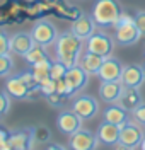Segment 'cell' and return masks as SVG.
Listing matches in <instances>:
<instances>
[{
	"instance_id": "9",
	"label": "cell",
	"mask_w": 145,
	"mask_h": 150,
	"mask_svg": "<svg viewBox=\"0 0 145 150\" xmlns=\"http://www.w3.org/2000/svg\"><path fill=\"white\" fill-rule=\"evenodd\" d=\"M99 137L91 133L89 130H80L70 137V149L74 150H94L97 147Z\"/></svg>"
},
{
	"instance_id": "24",
	"label": "cell",
	"mask_w": 145,
	"mask_h": 150,
	"mask_svg": "<svg viewBox=\"0 0 145 150\" xmlns=\"http://www.w3.org/2000/svg\"><path fill=\"white\" fill-rule=\"evenodd\" d=\"M68 72V67L62 62V60H53V65H51V70H50V75L53 80H60L63 79Z\"/></svg>"
},
{
	"instance_id": "8",
	"label": "cell",
	"mask_w": 145,
	"mask_h": 150,
	"mask_svg": "<svg viewBox=\"0 0 145 150\" xmlns=\"http://www.w3.org/2000/svg\"><path fill=\"white\" fill-rule=\"evenodd\" d=\"M72 109L77 112L84 121H89L97 114L99 104H97V101L92 96H79L77 99L72 103Z\"/></svg>"
},
{
	"instance_id": "26",
	"label": "cell",
	"mask_w": 145,
	"mask_h": 150,
	"mask_svg": "<svg viewBox=\"0 0 145 150\" xmlns=\"http://www.w3.org/2000/svg\"><path fill=\"white\" fill-rule=\"evenodd\" d=\"M57 92H60L62 96H65V97H70V96H74V94L77 92L72 85L67 82V79L63 77V79H60L57 80Z\"/></svg>"
},
{
	"instance_id": "4",
	"label": "cell",
	"mask_w": 145,
	"mask_h": 150,
	"mask_svg": "<svg viewBox=\"0 0 145 150\" xmlns=\"http://www.w3.org/2000/svg\"><path fill=\"white\" fill-rule=\"evenodd\" d=\"M140 125V123H138ZM137 123H125L121 126V131H120V142L118 145L123 147V149H140V143L144 140V131L138 126Z\"/></svg>"
},
{
	"instance_id": "16",
	"label": "cell",
	"mask_w": 145,
	"mask_h": 150,
	"mask_svg": "<svg viewBox=\"0 0 145 150\" xmlns=\"http://www.w3.org/2000/svg\"><path fill=\"white\" fill-rule=\"evenodd\" d=\"M34 140L33 130H19L10 133L9 137V149L10 150H26L31 149V142Z\"/></svg>"
},
{
	"instance_id": "14",
	"label": "cell",
	"mask_w": 145,
	"mask_h": 150,
	"mask_svg": "<svg viewBox=\"0 0 145 150\" xmlns=\"http://www.w3.org/2000/svg\"><path fill=\"white\" fill-rule=\"evenodd\" d=\"M121 82L125 87H140L145 82V70L140 65H125L121 74Z\"/></svg>"
},
{
	"instance_id": "10",
	"label": "cell",
	"mask_w": 145,
	"mask_h": 150,
	"mask_svg": "<svg viewBox=\"0 0 145 150\" xmlns=\"http://www.w3.org/2000/svg\"><path fill=\"white\" fill-rule=\"evenodd\" d=\"M123 89H125V84L121 80H103L101 85H99V96L104 103H118L121 94H123Z\"/></svg>"
},
{
	"instance_id": "17",
	"label": "cell",
	"mask_w": 145,
	"mask_h": 150,
	"mask_svg": "<svg viewBox=\"0 0 145 150\" xmlns=\"http://www.w3.org/2000/svg\"><path fill=\"white\" fill-rule=\"evenodd\" d=\"M34 45H36V41L31 33H17L12 36V51L21 56H24L29 50H33Z\"/></svg>"
},
{
	"instance_id": "19",
	"label": "cell",
	"mask_w": 145,
	"mask_h": 150,
	"mask_svg": "<svg viewBox=\"0 0 145 150\" xmlns=\"http://www.w3.org/2000/svg\"><path fill=\"white\" fill-rule=\"evenodd\" d=\"M103 116H104V121L115 123V125H120V126H123L130 120L128 109H125L123 106H108L103 112Z\"/></svg>"
},
{
	"instance_id": "36",
	"label": "cell",
	"mask_w": 145,
	"mask_h": 150,
	"mask_svg": "<svg viewBox=\"0 0 145 150\" xmlns=\"http://www.w3.org/2000/svg\"><path fill=\"white\" fill-rule=\"evenodd\" d=\"M144 70H145V65H144Z\"/></svg>"
},
{
	"instance_id": "11",
	"label": "cell",
	"mask_w": 145,
	"mask_h": 150,
	"mask_svg": "<svg viewBox=\"0 0 145 150\" xmlns=\"http://www.w3.org/2000/svg\"><path fill=\"white\" fill-rule=\"evenodd\" d=\"M121 74H123V65L116 60V58H111V56H106L104 62H103V67L99 68V74L97 77L101 80H121Z\"/></svg>"
},
{
	"instance_id": "22",
	"label": "cell",
	"mask_w": 145,
	"mask_h": 150,
	"mask_svg": "<svg viewBox=\"0 0 145 150\" xmlns=\"http://www.w3.org/2000/svg\"><path fill=\"white\" fill-rule=\"evenodd\" d=\"M51 65H53V60H50V58H45V60H41V62H38V63L31 65V70L34 72L36 79H38V82H41V80H45V79L51 77V75H50Z\"/></svg>"
},
{
	"instance_id": "28",
	"label": "cell",
	"mask_w": 145,
	"mask_h": 150,
	"mask_svg": "<svg viewBox=\"0 0 145 150\" xmlns=\"http://www.w3.org/2000/svg\"><path fill=\"white\" fill-rule=\"evenodd\" d=\"M12 51V38L7 36L5 31L0 33V55H7Z\"/></svg>"
},
{
	"instance_id": "29",
	"label": "cell",
	"mask_w": 145,
	"mask_h": 150,
	"mask_svg": "<svg viewBox=\"0 0 145 150\" xmlns=\"http://www.w3.org/2000/svg\"><path fill=\"white\" fill-rule=\"evenodd\" d=\"M33 137H34V140L38 142H48L50 140V131L45 128V126H41V128H33Z\"/></svg>"
},
{
	"instance_id": "30",
	"label": "cell",
	"mask_w": 145,
	"mask_h": 150,
	"mask_svg": "<svg viewBox=\"0 0 145 150\" xmlns=\"http://www.w3.org/2000/svg\"><path fill=\"white\" fill-rule=\"evenodd\" d=\"M133 114V120L137 123H140V125H145V103H142L140 106H137L135 109L132 111Z\"/></svg>"
},
{
	"instance_id": "32",
	"label": "cell",
	"mask_w": 145,
	"mask_h": 150,
	"mask_svg": "<svg viewBox=\"0 0 145 150\" xmlns=\"http://www.w3.org/2000/svg\"><path fill=\"white\" fill-rule=\"evenodd\" d=\"M63 97H65V96H62V94L60 92H57V91H55V92H51L50 94V96H46V99H48V103L51 104V106H62V104H63Z\"/></svg>"
},
{
	"instance_id": "18",
	"label": "cell",
	"mask_w": 145,
	"mask_h": 150,
	"mask_svg": "<svg viewBox=\"0 0 145 150\" xmlns=\"http://www.w3.org/2000/svg\"><path fill=\"white\" fill-rule=\"evenodd\" d=\"M65 79H67V82L72 85L75 91H80V89H84L87 85V82H89V74H87L80 65H74V67L68 68Z\"/></svg>"
},
{
	"instance_id": "31",
	"label": "cell",
	"mask_w": 145,
	"mask_h": 150,
	"mask_svg": "<svg viewBox=\"0 0 145 150\" xmlns=\"http://www.w3.org/2000/svg\"><path fill=\"white\" fill-rule=\"evenodd\" d=\"M10 94L7 91H4V92L0 94V112L2 114H7L9 112V108H10Z\"/></svg>"
},
{
	"instance_id": "3",
	"label": "cell",
	"mask_w": 145,
	"mask_h": 150,
	"mask_svg": "<svg viewBox=\"0 0 145 150\" xmlns=\"http://www.w3.org/2000/svg\"><path fill=\"white\" fill-rule=\"evenodd\" d=\"M121 5L118 0H96L92 7V17L99 28L115 26L121 16Z\"/></svg>"
},
{
	"instance_id": "35",
	"label": "cell",
	"mask_w": 145,
	"mask_h": 150,
	"mask_svg": "<svg viewBox=\"0 0 145 150\" xmlns=\"http://www.w3.org/2000/svg\"><path fill=\"white\" fill-rule=\"evenodd\" d=\"M140 149L145 150V137H144V140H142V143H140Z\"/></svg>"
},
{
	"instance_id": "12",
	"label": "cell",
	"mask_w": 145,
	"mask_h": 150,
	"mask_svg": "<svg viewBox=\"0 0 145 150\" xmlns=\"http://www.w3.org/2000/svg\"><path fill=\"white\" fill-rule=\"evenodd\" d=\"M120 131H121V126L120 125H115V123L109 121H103L97 128V137H99V142L104 143L108 147H113L120 142Z\"/></svg>"
},
{
	"instance_id": "5",
	"label": "cell",
	"mask_w": 145,
	"mask_h": 150,
	"mask_svg": "<svg viewBox=\"0 0 145 150\" xmlns=\"http://www.w3.org/2000/svg\"><path fill=\"white\" fill-rule=\"evenodd\" d=\"M87 51L91 53H96V55H101V56H111L113 53V48H115V43H113V38L104 34V33H99L96 31L94 34L87 38Z\"/></svg>"
},
{
	"instance_id": "34",
	"label": "cell",
	"mask_w": 145,
	"mask_h": 150,
	"mask_svg": "<svg viewBox=\"0 0 145 150\" xmlns=\"http://www.w3.org/2000/svg\"><path fill=\"white\" fill-rule=\"evenodd\" d=\"M135 22H137V26L140 28V31L145 34V10H140V12L135 14Z\"/></svg>"
},
{
	"instance_id": "25",
	"label": "cell",
	"mask_w": 145,
	"mask_h": 150,
	"mask_svg": "<svg viewBox=\"0 0 145 150\" xmlns=\"http://www.w3.org/2000/svg\"><path fill=\"white\" fill-rule=\"evenodd\" d=\"M12 68H14V62H12L9 53L7 55H0V75L7 77L12 72Z\"/></svg>"
},
{
	"instance_id": "2",
	"label": "cell",
	"mask_w": 145,
	"mask_h": 150,
	"mask_svg": "<svg viewBox=\"0 0 145 150\" xmlns=\"http://www.w3.org/2000/svg\"><path fill=\"white\" fill-rule=\"evenodd\" d=\"M144 33L135 22V16H130L128 12H121L120 19L115 24V39L121 46H132L135 45Z\"/></svg>"
},
{
	"instance_id": "6",
	"label": "cell",
	"mask_w": 145,
	"mask_h": 150,
	"mask_svg": "<svg viewBox=\"0 0 145 150\" xmlns=\"http://www.w3.org/2000/svg\"><path fill=\"white\" fill-rule=\"evenodd\" d=\"M31 34L34 38L36 45L50 46V45H53V43L57 41L58 31L50 21H38V22L33 26V29H31Z\"/></svg>"
},
{
	"instance_id": "15",
	"label": "cell",
	"mask_w": 145,
	"mask_h": 150,
	"mask_svg": "<svg viewBox=\"0 0 145 150\" xmlns=\"http://www.w3.org/2000/svg\"><path fill=\"white\" fill-rule=\"evenodd\" d=\"M5 91L10 94V97H14V99H26L31 96V89H29L28 85L22 82V79H21L19 75H12L7 79V82H5Z\"/></svg>"
},
{
	"instance_id": "20",
	"label": "cell",
	"mask_w": 145,
	"mask_h": 150,
	"mask_svg": "<svg viewBox=\"0 0 145 150\" xmlns=\"http://www.w3.org/2000/svg\"><path fill=\"white\" fill-rule=\"evenodd\" d=\"M118 103H120V106H123L125 109L133 111L137 106L142 104V96H140V92H138L137 87H125Z\"/></svg>"
},
{
	"instance_id": "7",
	"label": "cell",
	"mask_w": 145,
	"mask_h": 150,
	"mask_svg": "<svg viewBox=\"0 0 145 150\" xmlns=\"http://www.w3.org/2000/svg\"><path fill=\"white\" fill-rule=\"evenodd\" d=\"M82 118L79 116L77 112L74 111H63L58 114L57 118V126L58 130L62 131L63 135H67V137H72L74 133H77L80 128H82Z\"/></svg>"
},
{
	"instance_id": "27",
	"label": "cell",
	"mask_w": 145,
	"mask_h": 150,
	"mask_svg": "<svg viewBox=\"0 0 145 150\" xmlns=\"http://www.w3.org/2000/svg\"><path fill=\"white\" fill-rule=\"evenodd\" d=\"M55 91H57V80H53L51 77H48V79H45V80L39 82V92L41 94L50 96V94L55 92Z\"/></svg>"
},
{
	"instance_id": "13",
	"label": "cell",
	"mask_w": 145,
	"mask_h": 150,
	"mask_svg": "<svg viewBox=\"0 0 145 150\" xmlns=\"http://www.w3.org/2000/svg\"><path fill=\"white\" fill-rule=\"evenodd\" d=\"M96 21H94V17L92 16H79L75 21H74V24H72V28H70V31L75 34V36H79L80 39H87V38L91 36V34H94L96 33Z\"/></svg>"
},
{
	"instance_id": "21",
	"label": "cell",
	"mask_w": 145,
	"mask_h": 150,
	"mask_svg": "<svg viewBox=\"0 0 145 150\" xmlns=\"http://www.w3.org/2000/svg\"><path fill=\"white\" fill-rule=\"evenodd\" d=\"M103 62H104V56L87 51L86 55L79 60V65L82 67L89 75H94V74L97 75V74H99V68L103 67Z\"/></svg>"
},
{
	"instance_id": "33",
	"label": "cell",
	"mask_w": 145,
	"mask_h": 150,
	"mask_svg": "<svg viewBox=\"0 0 145 150\" xmlns=\"http://www.w3.org/2000/svg\"><path fill=\"white\" fill-rule=\"evenodd\" d=\"M9 137H10V133L7 130H0V149L10 150L9 149Z\"/></svg>"
},
{
	"instance_id": "23",
	"label": "cell",
	"mask_w": 145,
	"mask_h": 150,
	"mask_svg": "<svg viewBox=\"0 0 145 150\" xmlns=\"http://www.w3.org/2000/svg\"><path fill=\"white\" fill-rule=\"evenodd\" d=\"M45 48H46V46H43V45H34V48H33V50H29L28 53L24 55L26 63L34 65V63H38V62H41V60H45V58H50Z\"/></svg>"
},
{
	"instance_id": "1",
	"label": "cell",
	"mask_w": 145,
	"mask_h": 150,
	"mask_svg": "<svg viewBox=\"0 0 145 150\" xmlns=\"http://www.w3.org/2000/svg\"><path fill=\"white\" fill-rule=\"evenodd\" d=\"M80 50H82V39L79 36H75L72 31L70 33H63V34H58L57 41H55L57 58L62 60L68 68L74 65H79Z\"/></svg>"
}]
</instances>
